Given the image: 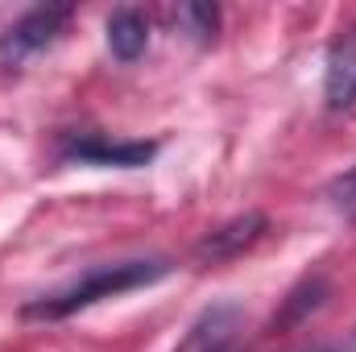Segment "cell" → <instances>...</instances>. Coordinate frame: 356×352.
I'll use <instances>...</instances> for the list:
<instances>
[{"instance_id":"2","label":"cell","mask_w":356,"mask_h":352,"mask_svg":"<svg viewBox=\"0 0 356 352\" xmlns=\"http://www.w3.org/2000/svg\"><path fill=\"white\" fill-rule=\"evenodd\" d=\"M71 21V8H29L8 33H4V46H0V54L4 58H25V54H33V50H42V46H50L58 33H63V25Z\"/></svg>"},{"instance_id":"9","label":"cell","mask_w":356,"mask_h":352,"mask_svg":"<svg viewBox=\"0 0 356 352\" xmlns=\"http://www.w3.org/2000/svg\"><path fill=\"white\" fill-rule=\"evenodd\" d=\"M327 199H332V207H336L340 216L356 220V166L353 170H344V175L327 186Z\"/></svg>"},{"instance_id":"3","label":"cell","mask_w":356,"mask_h":352,"mask_svg":"<svg viewBox=\"0 0 356 352\" xmlns=\"http://www.w3.org/2000/svg\"><path fill=\"white\" fill-rule=\"evenodd\" d=\"M236 332H241V311L228 307V303L224 307H211V311H203L191 323V332L178 344V352H228L232 340H236Z\"/></svg>"},{"instance_id":"5","label":"cell","mask_w":356,"mask_h":352,"mask_svg":"<svg viewBox=\"0 0 356 352\" xmlns=\"http://www.w3.org/2000/svg\"><path fill=\"white\" fill-rule=\"evenodd\" d=\"M266 232V216H241V220H232V224H224L220 232H211L203 245H199V257L203 262H228V257H236L241 249H249L257 237Z\"/></svg>"},{"instance_id":"6","label":"cell","mask_w":356,"mask_h":352,"mask_svg":"<svg viewBox=\"0 0 356 352\" xmlns=\"http://www.w3.org/2000/svg\"><path fill=\"white\" fill-rule=\"evenodd\" d=\"M108 46L120 63H137L149 50V21L137 8H120L108 17Z\"/></svg>"},{"instance_id":"4","label":"cell","mask_w":356,"mask_h":352,"mask_svg":"<svg viewBox=\"0 0 356 352\" xmlns=\"http://www.w3.org/2000/svg\"><path fill=\"white\" fill-rule=\"evenodd\" d=\"M327 108H353L356 104V25L327 50Z\"/></svg>"},{"instance_id":"8","label":"cell","mask_w":356,"mask_h":352,"mask_svg":"<svg viewBox=\"0 0 356 352\" xmlns=\"http://www.w3.org/2000/svg\"><path fill=\"white\" fill-rule=\"evenodd\" d=\"M175 21L195 38V42H211V38H216V25H220V17H216L211 4H178Z\"/></svg>"},{"instance_id":"10","label":"cell","mask_w":356,"mask_h":352,"mask_svg":"<svg viewBox=\"0 0 356 352\" xmlns=\"http://www.w3.org/2000/svg\"><path fill=\"white\" fill-rule=\"evenodd\" d=\"M311 352H340V349H311Z\"/></svg>"},{"instance_id":"1","label":"cell","mask_w":356,"mask_h":352,"mask_svg":"<svg viewBox=\"0 0 356 352\" xmlns=\"http://www.w3.org/2000/svg\"><path fill=\"white\" fill-rule=\"evenodd\" d=\"M170 273V262L162 257H133V262H112V265H91L88 273H79L75 282L33 298L25 307V319H67L75 311H88L104 298H116V294H129V290H141V286H154Z\"/></svg>"},{"instance_id":"7","label":"cell","mask_w":356,"mask_h":352,"mask_svg":"<svg viewBox=\"0 0 356 352\" xmlns=\"http://www.w3.org/2000/svg\"><path fill=\"white\" fill-rule=\"evenodd\" d=\"M63 158H79V162H95V166H141L154 158V145H108L99 137H75Z\"/></svg>"}]
</instances>
